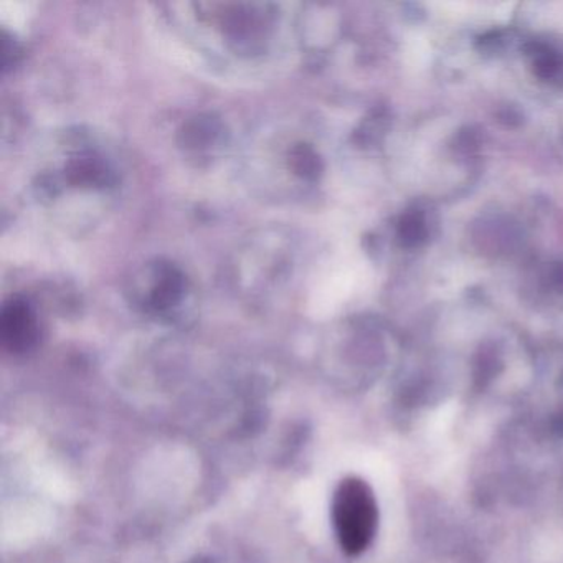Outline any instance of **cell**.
<instances>
[{"label":"cell","instance_id":"cell-1","mask_svg":"<svg viewBox=\"0 0 563 563\" xmlns=\"http://www.w3.org/2000/svg\"><path fill=\"white\" fill-rule=\"evenodd\" d=\"M120 186V173L114 161L101 147L80 137L62 153L60 161L42 174L38 180L44 196L60 199L64 196H110Z\"/></svg>","mask_w":563,"mask_h":563},{"label":"cell","instance_id":"cell-2","mask_svg":"<svg viewBox=\"0 0 563 563\" xmlns=\"http://www.w3.org/2000/svg\"><path fill=\"white\" fill-rule=\"evenodd\" d=\"M332 520L342 550L349 555L365 552L378 527V504L374 490L361 477L339 484L332 500Z\"/></svg>","mask_w":563,"mask_h":563},{"label":"cell","instance_id":"cell-3","mask_svg":"<svg viewBox=\"0 0 563 563\" xmlns=\"http://www.w3.org/2000/svg\"><path fill=\"white\" fill-rule=\"evenodd\" d=\"M137 298L146 311L156 314L177 311L187 298V282L173 265H153L144 273Z\"/></svg>","mask_w":563,"mask_h":563},{"label":"cell","instance_id":"cell-4","mask_svg":"<svg viewBox=\"0 0 563 563\" xmlns=\"http://www.w3.org/2000/svg\"><path fill=\"white\" fill-rule=\"evenodd\" d=\"M37 321L29 302L12 299L2 312V334L12 347H25L37 338Z\"/></svg>","mask_w":563,"mask_h":563}]
</instances>
